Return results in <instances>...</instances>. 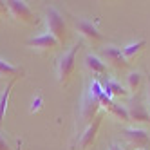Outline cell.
Segmentation results:
<instances>
[{
    "mask_svg": "<svg viewBox=\"0 0 150 150\" xmlns=\"http://www.w3.org/2000/svg\"><path fill=\"white\" fill-rule=\"evenodd\" d=\"M101 94H103V87L100 85V81L94 80V81L89 85V91L85 92L83 101H81V109H80L81 125L89 127V125L92 123V120L98 116L96 112H98V109L101 107V101H100Z\"/></svg>",
    "mask_w": 150,
    "mask_h": 150,
    "instance_id": "obj_1",
    "label": "cell"
},
{
    "mask_svg": "<svg viewBox=\"0 0 150 150\" xmlns=\"http://www.w3.org/2000/svg\"><path fill=\"white\" fill-rule=\"evenodd\" d=\"M81 42L78 44H74L67 52H63V54L58 58L56 62V74H58V83L60 85H67L72 72H74V67H76V54L78 51L81 49Z\"/></svg>",
    "mask_w": 150,
    "mask_h": 150,
    "instance_id": "obj_2",
    "label": "cell"
},
{
    "mask_svg": "<svg viewBox=\"0 0 150 150\" xmlns=\"http://www.w3.org/2000/svg\"><path fill=\"white\" fill-rule=\"evenodd\" d=\"M6 7H7V13L11 15L16 22L24 24L27 27H35L40 22L38 16L31 11V7L25 2H20V0H9V2H6Z\"/></svg>",
    "mask_w": 150,
    "mask_h": 150,
    "instance_id": "obj_3",
    "label": "cell"
},
{
    "mask_svg": "<svg viewBox=\"0 0 150 150\" xmlns=\"http://www.w3.org/2000/svg\"><path fill=\"white\" fill-rule=\"evenodd\" d=\"M45 15H47L45 22H47L49 33L60 42V45H63L67 42V25H65V20H63V15L58 11L56 7H52V6L47 7Z\"/></svg>",
    "mask_w": 150,
    "mask_h": 150,
    "instance_id": "obj_4",
    "label": "cell"
},
{
    "mask_svg": "<svg viewBox=\"0 0 150 150\" xmlns=\"http://www.w3.org/2000/svg\"><path fill=\"white\" fill-rule=\"evenodd\" d=\"M25 45L31 47V49H36V51H42V52H47V51H54L60 47V42L52 36L51 33H44V35H38L35 38H29L25 42Z\"/></svg>",
    "mask_w": 150,
    "mask_h": 150,
    "instance_id": "obj_5",
    "label": "cell"
},
{
    "mask_svg": "<svg viewBox=\"0 0 150 150\" xmlns=\"http://www.w3.org/2000/svg\"><path fill=\"white\" fill-rule=\"evenodd\" d=\"M123 137L128 141V145L130 146H136L139 150H143L145 146H148L150 143V137L145 130H141V128H123L121 130Z\"/></svg>",
    "mask_w": 150,
    "mask_h": 150,
    "instance_id": "obj_6",
    "label": "cell"
},
{
    "mask_svg": "<svg viewBox=\"0 0 150 150\" xmlns=\"http://www.w3.org/2000/svg\"><path fill=\"white\" fill-rule=\"evenodd\" d=\"M101 120H103V114H98L92 120V123L85 128V132L80 136V141H78V146L80 150H85V148H89L92 143H94V139H96V134H98L100 130V125H101Z\"/></svg>",
    "mask_w": 150,
    "mask_h": 150,
    "instance_id": "obj_7",
    "label": "cell"
},
{
    "mask_svg": "<svg viewBox=\"0 0 150 150\" xmlns=\"http://www.w3.org/2000/svg\"><path fill=\"white\" fill-rule=\"evenodd\" d=\"M101 56L109 62L110 65H114L116 69H127L128 67V62L123 56V49H120V47H114V45L103 47L101 49Z\"/></svg>",
    "mask_w": 150,
    "mask_h": 150,
    "instance_id": "obj_8",
    "label": "cell"
},
{
    "mask_svg": "<svg viewBox=\"0 0 150 150\" xmlns=\"http://www.w3.org/2000/svg\"><path fill=\"white\" fill-rule=\"evenodd\" d=\"M127 112H128V120L136 121V123H150V114L145 109V105L139 100H132L127 105Z\"/></svg>",
    "mask_w": 150,
    "mask_h": 150,
    "instance_id": "obj_9",
    "label": "cell"
},
{
    "mask_svg": "<svg viewBox=\"0 0 150 150\" xmlns=\"http://www.w3.org/2000/svg\"><path fill=\"white\" fill-rule=\"evenodd\" d=\"M76 29L80 31L83 36H87V38H91L94 42L101 40V33L98 31V27H96L91 20H87V18H78L76 20Z\"/></svg>",
    "mask_w": 150,
    "mask_h": 150,
    "instance_id": "obj_10",
    "label": "cell"
},
{
    "mask_svg": "<svg viewBox=\"0 0 150 150\" xmlns=\"http://www.w3.org/2000/svg\"><path fill=\"white\" fill-rule=\"evenodd\" d=\"M25 74V71L22 67H16V65H11L9 62H4V60H0V76L6 78V76H11L13 80L15 78H22Z\"/></svg>",
    "mask_w": 150,
    "mask_h": 150,
    "instance_id": "obj_11",
    "label": "cell"
},
{
    "mask_svg": "<svg viewBox=\"0 0 150 150\" xmlns=\"http://www.w3.org/2000/svg\"><path fill=\"white\" fill-rule=\"evenodd\" d=\"M101 87H103V92L107 94V98H110V96H127L128 94V91H125L123 85L114 81V80L107 81L105 85H101Z\"/></svg>",
    "mask_w": 150,
    "mask_h": 150,
    "instance_id": "obj_12",
    "label": "cell"
},
{
    "mask_svg": "<svg viewBox=\"0 0 150 150\" xmlns=\"http://www.w3.org/2000/svg\"><path fill=\"white\" fill-rule=\"evenodd\" d=\"M145 45H146V42H145V40H137V42H134V44L123 47V56H125V60H127V62L134 60V58L139 54V52L143 51Z\"/></svg>",
    "mask_w": 150,
    "mask_h": 150,
    "instance_id": "obj_13",
    "label": "cell"
},
{
    "mask_svg": "<svg viewBox=\"0 0 150 150\" xmlns=\"http://www.w3.org/2000/svg\"><path fill=\"white\" fill-rule=\"evenodd\" d=\"M85 65H87L92 72H96V74H103V72H107L105 62H101L98 56H94V54H87V56H85Z\"/></svg>",
    "mask_w": 150,
    "mask_h": 150,
    "instance_id": "obj_14",
    "label": "cell"
},
{
    "mask_svg": "<svg viewBox=\"0 0 150 150\" xmlns=\"http://www.w3.org/2000/svg\"><path fill=\"white\" fill-rule=\"evenodd\" d=\"M16 80H18V78H15V80L9 81V83L6 85L4 92L0 94V121L4 120V114H6V109H7V101H9V94H11V89H13V85H15Z\"/></svg>",
    "mask_w": 150,
    "mask_h": 150,
    "instance_id": "obj_15",
    "label": "cell"
},
{
    "mask_svg": "<svg viewBox=\"0 0 150 150\" xmlns=\"http://www.w3.org/2000/svg\"><path fill=\"white\" fill-rule=\"evenodd\" d=\"M109 112H112L114 116H117L121 121H130V120H128L127 107H121V105H117V103H112V107H110V110H109Z\"/></svg>",
    "mask_w": 150,
    "mask_h": 150,
    "instance_id": "obj_16",
    "label": "cell"
},
{
    "mask_svg": "<svg viewBox=\"0 0 150 150\" xmlns=\"http://www.w3.org/2000/svg\"><path fill=\"white\" fill-rule=\"evenodd\" d=\"M139 83H141V74L139 72H130L128 74V89L130 91H136L139 87Z\"/></svg>",
    "mask_w": 150,
    "mask_h": 150,
    "instance_id": "obj_17",
    "label": "cell"
},
{
    "mask_svg": "<svg viewBox=\"0 0 150 150\" xmlns=\"http://www.w3.org/2000/svg\"><path fill=\"white\" fill-rule=\"evenodd\" d=\"M109 150H128V146L123 145V143H120V141H114V143H110Z\"/></svg>",
    "mask_w": 150,
    "mask_h": 150,
    "instance_id": "obj_18",
    "label": "cell"
},
{
    "mask_svg": "<svg viewBox=\"0 0 150 150\" xmlns=\"http://www.w3.org/2000/svg\"><path fill=\"white\" fill-rule=\"evenodd\" d=\"M0 150H13V148H11V145L6 141V137H4L2 134H0Z\"/></svg>",
    "mask_w": 150,
    "mask_h": 150,
    "instance_id": "obj_19",
    "label": "cell"
},
{
    "mask_svg": "<svg viewBox=\"0 0 150 150\" xmlns=\"http://www.w3.org/2000/svg\"><path fill=\"white\" fill-rule=\"evenodd\" d=\"M40 103H42V98H36L33 101V107H31V110H38L40 109Z\"/></svg>",
    "mask_w": 150,
    "mask_h": 150,
    "instance_id": "obj_20",
    "label": "cell"
},
{
    "mask_svg": "<svg viewBox=\"0 0 150 150\" xmlns=\"http://www.w3.org/2000/svg\"><path fill=\"white\" fill-rule=\"evenodd\" d=\"M7 13V7H6V2H0V16H4Z\"/></svg>",
    "mask_w": 150,
    "mask_h": 150,
    "instance_id": "obj_21",
    "label": "cell"
},
{
    "mask_svg": "<svg viewBox=\"0 0 150 150\" xmlns=\"http://www.w3.org/2000/svg\"><path fill=\"white\" fill-rule=\"evenodd\" d=\"M148 103H150V78H148Z\"/></svg>",
    "mask_w": 150,
    "mask_h": 150,
    "instance_id": "obj_22",
    "label": "cell"
}]
</instances>
